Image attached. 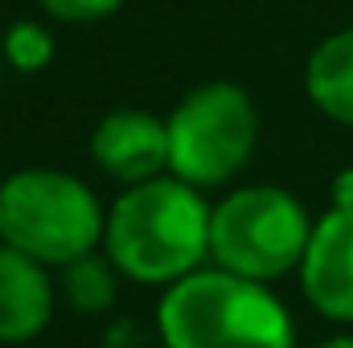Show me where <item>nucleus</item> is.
Segmentation results:
<instances>
[{
  "instance_id": "obj_5",
  "label": "nucleus",
  "mask_w": 353,
  "mask_h": 348,
  "mask_svg": "<svg viewBox=\"0 0 353 348\" xmlns=\"http://www.w3.org/2000/svg\"><path fill=\"white\" fill-rule=\"evenodd\" d=\"M169 123V168L173 176L214 188L239 173L259 140V111L234 83H205L189 90Z\"/></svg>"
},
{
  "instance_id": "obj_4",
  "label": "nucleus",
  "mask_w": 353,
  "mask_h": 348,
  "mask_svg": "<svg viewBox=\"0 0 353 348\" xmlns=\"http://www.w3.org/2000/svg\"><path fill=\"white\" fill-rule=\"evenodd\" d=\"M312 221L304 205L275 184H251L218 201L210 217V254L247 279H279L304 262Z\"/></svg>"
},
{
  "instance_id": "obj_1",
  "label": "nucleus",
  "mask_w": 353,
  "mask_h": 348,
  "mask_svg": "<svg viewBox=\"0 0 353 348\" xmlns=\"http://www.w3.org/2000/svg\"><path fill=\"white\" fill-rule=\"evenodd\" d=\"M210 217L197 184L181 176L140 180L107 213V259L136 283H176L210 254Z\"/></svg>"
},
{
  "instance_id": "obj_6",
  "label": "nucleus",
  "mask_w": 353,
  "mask_h": 348,
  "mask_svg": "<svg viewBox=\"0 0 353 348\" xmlns=\"http://www.w3.org/2000/svg\"><path fill=\"white\" fill-rule=\"evenodd\" d=\"M300 283L312 307L337 324H353V209H329L308 238Z\"/></svg>"
},
{
  "instance_id": "obj_14",
  "label": "nucleus",
  "mask_w": 353,
  "mask_h": 348,
  "mask_svg": "<svg viewBox=\"0 0 353 348\" xmlns=\"http://www.w3.org/2000/svg\"><path fill=\"white\" fill-rule=\"evenodd\" d=\"M316 348H353V336H333V340H325V345Z\"/></svg>"
},
{
  "instance_id": "obj_11",
  "label": "nucleus",
  "mask_w": 353,
  "mask_h": 348,
  "mask_svg": "<svg viewBox=\"0 0 353 348\" xmlns=\"http://www.w3.org/2000/svg\"><path fill=\"white\" fill-rule=\"evenodd\" d=\"M4 58H8L21 74H37V70L50 66V58H54V41H50V33H46L41 25H33V21H17V25L4 33Z\"/></svg>"
},
{
  "instance_id": "obj_13",
  "label": "nucleus",
  "mask_w": 353,
  "mask_h": 348,
  "mask_svg": "<svg viewBox=\"0 0 353 348\" xmlns=\"http://www.w3.org/2000/svg\"><path fill=\"white\" fill-rule=\"evenodd\" d=\"M333 205L337 209H353V168H345L333 180Z\"/></svg>"
},
{
  "instance_id": "obj_9",
  "label": "nucleus",
  "mask_w": 353,
  "mask_h": 348,
  "mask_svg": "<svg viewBox=\"0 0 353 348\" xmlns=\"http://www.w3.org/2000/svg\"><path fill=\"white\" fill-rule=\"evenodd\" d=\"M304 87H308V98L329 119L353 127V29H341V33L325 37L312 50Z\"/></svg>"
},
{
  "instance_id": "obj_3",
  "label": "nucleus",
  "mask_w": 353,
  "mask_h": 348,
  "mask_svg": "<svg viewBox=\"0 0 353 348\" xmlns=\"http://www.w3.org/2000/svg\"><path fill=\"white\" fill-rule=\"evenodd\" d=\"M107 234V213L79 176L25 168L0 184V238L29 259L66 266L90 254Z\"/></svg>"
},
{
  "instance_id": "obj_8",
  "label": "nucleus",
  "mask_w": 353,
  "mask_h": 348,
  "mask_svg": "<svg viewBox=\"0 0 353 348\" xmlns=\"http://www.w3.org/2000/svg\"><path fill=\"white\" fill-rule=\"evenodd\" d=\"M54 316V287L46 262L17 246H0V345L33 340Z\"/></svg>"
},
{
  "instance_id": "obj_10",
  "label": "nucleus",
  "mask_w": 353,
  "mask_h": 348,
  "mask_svg": "<svg viewBox=\"0 0 353 348\" xmlns=\"http://www.w3.org/2000/svg\"><path fill=\"white\" fill-rule=\"evenodd\" d=\"M115 262L111 259H94V254H83V259L66 262L62 266V295L74 312H107L115 303Z\"/></svg>"
},
{
  "instance_id": "obj_15",
  "label": "nucleus",
  "mask_w": 353,
  "mask_h": 348,
  "mask_svg": "<svg viewBox=\"0 0 353 348\" xmlns=\"http://www.w3.org/2000/svg\"><path fill=\"white\" fill-rule=\"evenodd\" d=\"M0 184H4V180H0Z\"/></svg>"
},
{
  "instance_id": "obj_2",
  "label": "nucleus",
  "mask_w": 353,
  "mask_h": 348,
  "mask_svg": "<svg viewBox=\"0 0 353 348\" xmlns=\"http://www.w3.org/2000/svg\"><path fill=\"white\" fill-rule=\"evenodd\" d=\"M157 324L165 348H296L288 307L259 279L226 266L169 283Z\"/></svg>"
},
{
  "instance_id": "obj_7",
  "label": "nucleus",
  "mask_w": 353,
  "mask_h": 348,
  "mask_svg": "<svg viewBox=\"0 0 353 348\" xmlns=\"http://www.w3.org/2000/svg\"><path fill=\"white\" fill-rule=\"evenodd\" d=\"M90 156L111 180H152L169 168V123L144 111H111L90 135Z\"/></svg>"
},
{
  "instance_id": "obj_12",
  "label": "nucleus",
  "mask_w": 353,
  "mask_h": 348,
  "mask_svg": "<svg viewBox=\"0 0 353 348\" xmlns=\"http://www.w3.org/2000/svg\"><path fill=\"white\" fill-rule=\"evenodd\" d=\"M123 0H41V8L58 21H70V25H83V21H103L119 8Z\"/></svg>"
}]
</instances>
